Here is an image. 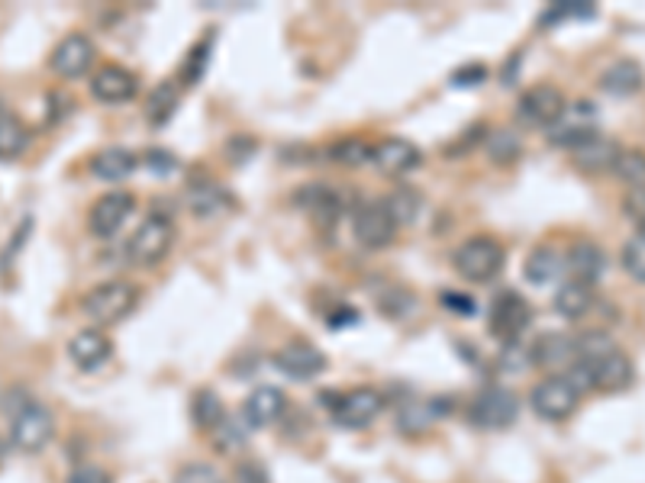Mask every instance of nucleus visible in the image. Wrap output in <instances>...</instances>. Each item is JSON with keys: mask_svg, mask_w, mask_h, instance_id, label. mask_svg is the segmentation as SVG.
Returning a JSON list of instances; mask_svg holds the SVG:
<instances>
[{"mask_svg": "<svg viewBox=\"0 0 645 483\" xmlns=\"http://www.w3.org/2000/svg\"><path fill=\"white\" fill-rule=\"evenodd\" d=\"M468 75L475 78V85H481V78H485V68H481V65H471V68H468ZM461 78H465V75H459V71H456V78H452V81H456V85H471V81H461Z\"/></svg>", "mask_w": 645, "mask_h": 483, "instance_id": "ea45409f", "label": "nucleus"}, {"mask_svg": "<svg viewBox=\"0 0 645 483\" xmlns=\"http://www.w3.org/2000/svg\"><path fill=\"white\" fill-rule=\"evenodd\" d=\"M194 423L201 425V428H219V425L226 423L223 403L211 391H204L194 400Z\"/></svg>", "mask_w": 645, "mask_h": 483, "instance_id": "f704fd0d", "label": "nucleus"}, {"mask_svg": "<svg viewBox=\"0 0 645 483\" xmlns=\"http://www.w3.org/2000/svg\"><path fill=\"white\" fill-rule=\"evenodd\" d=\"M565 274V258L561 252L553 245H539L526 255L522 262V277L532 284V287H553L555 280H561Z\"/></svg>", "mask_w": 645, "mask_h": 483, "instance_id": "5701e85b", "label": "nucleus"}, {"mask_svg": "<svg viewBox=\"0 0 645 483\" xmlns=\"http://www.w3.org/2000/svg\"><path fill=\"white\" fill-rule=\"evenodd\" d=\"M133 213H136V197L129 190H107L104 197L94 200L91 213H88V226L97 239H114L117 233H124Z\"/></svg>", "mask_w": 645, "mask_h": 483, "instance_id": "9d476101", "label": "nucleus"}, {"mask_svg": "<svg viewBox=\"0 0 645 483\" xmlns=\"http://www.w3.org/2000/svg\"><path fill=\"white\" fill-rule=\"evenodd\" d=\"M369 161L381 175H388V178H407V175H413V171L423 165V151H420L417 142H410V139L388 136V139H381V142L371 146Z\"/></svg>", "mask_w": 645, "mask_h": 483, "instance_id": "9b49d317", "label": "nucleus"}, {"mask_svg": "<svg viewBox=\"0 0 645 483\" xmlns=\"http://www.w3.org/2000/svg\"><path fill=\"white\" fill-rule=\"evenodd\" d=\"M284 413H287V396L275 384H258L243 406V420L252 428H272L284 420Z\"/></svg>", "mask_w": 645, "mask_h": 483, "instance_id": "a211bd4d", "label": "nucleus"}, {"mask_svg": "<svg viewBox=\"0 0 645 483\" xmlns=\"http://www.w3.org/2000/svg\"><path fill=\"white\" fill-rule=\"evenodd\" d=\"M565 93L555 85H532L529 91L520 93L517 100V117L526 126H539V129H549L561 114H565Z\"/></svg>", "mask_w": 645, "mask_h": 483, "instance_id": "f8f14e48", "label": "nucleus"}, {"mask_svg": "<svg viewBox=\"0 0 645 483\" xmlns=\"http://www.w3.org/2000/svg\"><path fill=\"white\" fill-rule=\"evenodd\" d=\"M565 272H571L575 280L597 284V280L607 274V252H604L594 239H578L571 248H568Z\"/></svg>", "mask_w": 645, "mask_h": 483, "instance_id": "412c9836", "label": "nucleus"}, {"mask_svg": "<svg viewBox=\"0 0 645 483\" xmlns=\"http://www.w3.org/2000/svg\"><path fill=\"white\" fill-rule=\"evenodd\" d=\"M110 355H114V342L97 326L78 329L68 338V358L75 362L78 371H100L104 364L110 362Z\"/></svg>", "mask_w": 645, "mask_h": 483, "instance_id": "f3484780", "label": "nucleus"}, {"mask_svg": "<svg viewBox=\"0 0 645 483\" xmlns=\"http://www.w3.org/2000/svg\"><path fill=\"white\" fill-rule=\"evenodd\" d=\"M485 149H488V155H491L497 165H504V161L520 158L522 142L514 129H493L491 136H488V146H485Z\"/></svg>", "mask_w": 645, "mask_h": 483, "instance_id": "2f4dec72", "label": "nucleus"}, {"mask_svg": "<svg viewBox=\"0 0 645 483\" xmlns=\"http://www.w3.org/2000/svg\"><path fill=\"white\" fill-rule=\"evenodd\" d=\"M384 207H388V213L394 216L398 229H403V226H413V223L420 219V213H423V197H420L413 187H398L391 197H384Z\"/></svg>", "mask_w": 645, "mask_h": 483, "instance_id": "c85d7f7f", "label": "nucleus"}, {"mask_svg": "<svg viewBox=\"0 0 645 483\" xmlns=\"http://www.w3.org/2000/svg\"><path fill=\"white\" fill-rule=\"evenodd\" d=\"M94 56H97V49H94L91 36H85V32H68L62 42L52 49V56H49V68L65 78V81H75V78H85L88 71H91Z\"/></svg>", "mask_w": 645, "mask_h": 483, "instance_id": "ddd939ff", "label": "nucleus"}, {"mask_svg": "<svg viewBox=\"0 0 645 483\" xmlns=\"http://www.w3.org/2000/svg\"><path fill=\"white\" fill-rule=\"evenodd\" d=\"M619 151H623V146L616 139L604 136V132H594L590 139H584L582 146L571 149V165L584 175H604V171H614Z\"/></svg>", "mask_w": 645, "mask_h": 483, "instance_id": "6ab92c4d", "label": "nucleus"}, {"mask_svg": "<svg viewBox=\"0 0 645 483\" xmlns=\"http://www.w3.org/2000/svg\"><path fill=\"white\" fill-rule=\"evenodd\" d=\"M175 483H226L219 477V471L211 467V464H187L178 471Z\"/></svg>", "mask_w": 645, "mask_h": 483, "instance_id": "4c0bfd02", "label": "nucleus"}, {"mask_svg": "<svg viewBox=\"0 0 645 483\" xmlns=\"http://www.w3.org/2000/svg\"><path fill=\"white\" fill-rule=\"evenodd\" d=\"M529 323H532V306L522 300L517 290L497 294V300L491 306V333L497 338H504L507 345L520 342L522 333L529 329Z\"/></svg>", "mask_w": 645, "mask_h": 483, "instance_id": "2eb2a0df", "label": "nucleus"}, {"mask_svg": "<svg viewBox=\"0 0 645 483\" xmlns=\"http://www.w3.org/2000/svg\"><path fill=\"white\" fill-rule=\"evenodd\" d=\"M468 416H471V423L481 425V428H507V425L517 423V416H520V400H517V393L507 391V387H485L471 400Z\"/></svg>", "mask_w": 645, "mask_h": 483, "instance_id": "1a4fd4ad", "label": "nucleus"}, {"mask_svg": "<svg viewBox=\"0 0 645 483\" xmlns=\"http://www.w3.org/2000/svg\"><path fill=\"white\" fill-rule=\"evenodd\" d=\"M352 233H355V241L365 245L369 252H381L398 239V223L388 213L384 200H362L352 210Z\"/></svg>", "mask_w": 645, "mask_h": 483, "instance_id": "0eeeda50", "label": "nucleus"}, {"mask_svg": "<svg viewBox=\"0 0 645 483\" xmlns=\"http://www.w3.org/2000/svg\"><path fill=\"white\" fill-rule=\"evenodd\" d=\"M594 132H597V110L590 100H578V103L565 107V114L549 126V142L561 146V149H575Z\"/></svg>", "mask_w": 645, "mask_h": 483, "instance_id": "4468645a", "label": "nucleus"}, {"mask_svg": "<svg viewBox=\"0 0 645 483\" xmlns=\"http://www.w3.org/2000/svg\"><path fill=\"white\" fill-rule=\"evenodd\" d=\"M436 420H439V413L430 400H407L398 410V428L403 435H423V432H430Z\"/></svg>", "mask_w": 645, "mask_h": 483, "instance_id": "cd10ccee", "label": "nucleus"}, {"mask_svg": "<svg viewBox=\"0 0 645 483\" xmlns=\"http://www.w3.org/2000/svg\"><path fill=\"white\" fill-rule=\"evenodd\" d=\"M65 483H114V477L100 464H78Z\"/></svg>", "mask_w": 645, "mask_h": 483, "instance_id": "58836bf2", "label": "nucleus"}, {"mask_svg": "<svg viewBox=\"0 0 645 483\" xmlns=\"http://www.w3.org/2000/svg\"><path fill=\"white\" fill-rule=\"evenodd\" d=\"M645 71L639 61L619 59L614 61L604 75H600V91L610 93V97H633V93L643 91Z\"/></svg>", "mask_w": 645, "mask_h": 483, "instance_id": "b1692460", "label": "nucleus"}, {"mask_svg": "<svg viewBox=\"0 0 645 483\" xmlns=\"http://www.w3.org/2000/svg\"><path fill=\"white\" fill-rule=\"evenodd\" d=\"M532 367H555L565 364V371L575 364V338L571 335H543L529 345Z\"/></svg>", "mask_w": 645, "mask_h": 483, "instance_id": "a878e982", "label": "nucleus"}, {"mask_svg": "<svg viewBox=\"0 0 645 483\" xmlns=\"http://www.w3.org/2000/svg\"><path fill=\"white\" fill-rule=\"evenodd\" d=\"M136 165H139V158H136L133 151L114 146V149H100L97 155H94L91 175L107 184H120V181H126L133 171H136Z\"/></svg>", "mask_w": 645, "mask_h": 483, "instance_id": "393cba45", "label": "nucleus"}, {"mask_svg": "<svg viewBox=\"0 0 645 483\" xmlns=\"http://www.w3.org/2000/svg\"><path fill=\"white\" fill-rule=\"evenodd\" d=\"M388 400L378 387H352L333 400V420L342 428H369L381 420Z\"/></svg>", "mask_w": 645, "mask_h": 483, "instance_id": "6e6552de", "label": "nucleus"}, {"mask_svg": "<svg viewBox=\"0 0 645 483\" xmlns=\"http://www.w3.org/2000/svg\"><path fill=\"white\" fill-rule=\"evenodd\" d=\"M175 245V223L165 213H149L126 241V258L136 268H155Z\"/></svg>", "mask_w": 645, "mask_h": 483, "instance_id": "39448f33", "label": "nucleus"}, {"mask_svg": "<svg viewBox=\"0 0 645 483\" xmlns=\"http://www.w3.org/2000/svg\"><path fill=\"white\" fill-rule=\"evenodd\" d=\"M529 406L543 423H565L578 413L582 406V391L575 387V381L568 374H549L543 377L532 393H529Z\"/></svg>", "mask_w": 645, "mask_h": 483, "instance_id": "423d86ee", "label": "nucleus"}, {"mask_svg": "<svg viewBox=\"0 0 645 483\" xmlns=\"http://www.w3.org/2000/svg\"><path fill=\"white\" fill-rule=\"evenodd\" d=\"M623 213H626V219H633L639 226V233H645V187H629L626 190Z\"/></svg>", "mask_w": 645, "mask_h": 483, "instance_id": "e433bc0d", "label": "nucleus"}, {"mask_svg": "<svg viewBox=\"0 0 645 483\" xmlns=\"http://www.w3.org/2000/svg\"><path fill=\"white\" fill-rule=\"evenodd\" d=\"M187 197H190V210L197 216H216L223 210V190L216 184H194Z\"/></svg>", "mask_w": 645, "mask_h": 483, "instance_id": "72a5a7b5", "label": "nucleus"}, {"mask_svg": "<svg viewBox=\"0 0 645 483\" xmlns=\"http://www.w3.org/2000/svg\"><path fill=\"white\" fill-rule=\"evenodd\" d=\"M594 303H597L594 284H584V280H575V277L561 280L558 290H555V313L561 319H568V323H578L584 316H590Z\"/></svg>", "mask_w": 645, "mask_h": 483, "instance_id": "4be33fe9", "label": "nucleus"}, {"mask_svg": "<svg viewBox=\"0 0 645 483\" xmlns=\"http://www.w3.org/2000/svg\"><path fill=\"white\" fill-rule=\"evenodd\" d=\"M275 367L291 381H313L326 371V355L304 338L287 342L275 352Z\"/></svg>", "mask_w": 645, "mask_h": 483, "instance_id": "dca6fc26", "label": "nucleus"}, {"mask_svg": "<svg viewBox=\"0 0 645 483\" xmlns=\"http://www.w3.org/2000/svg\"><path fill=\"white\" fill-rule=\"evenodd\" d=\"M178 100H182L178 85H175V81H162V85L149 93V100H146V117H149V122H155V126H165V122L175 117Z\"/></svg>", "mask_w": 645, "mask_h": 483, "instance_id": "c756f323", "label": "nucleus"}, {"mask_svg": "<svg viewBox=\"0 0 645 483\" xmlns=\"http://www.w3.org/2000/svg\"><path fill=\"white\" fill-rule=\"evenodd\" d=\"M30 146V129L27 122L13 114H0V161H13L20 158Z\"/></svg>", "mask_w": 645, "mask_h": 483, "instance_id": "bb28decb", "label": "nucleus"}, {"mask_svg": "<svg viewBox=\"0 0 645 483\" xmlns=\"http://www.w3.org/2000/svg\"><path fill=\"white\" fill-rule=\"evenodd\" d=\"M56 438V416L46 403L27 400L10 416V445L20 454H42Z\"/></svg>", "mask_w": 645, "mask_h": 483, "instance_id": "20e7f679", "label": "nucleus"}, {"mask_svg": "<svg viewBox=\"0 0 645 483\" xmlns=\"http://www.w3.org/2000/svg\"><path fill=\"white\" fill-rule=\"evenodd\" d=\"M614 175L626 187H645V151L643 149H623L614 165Z\"/></svg>", "mask_w": 645, "mask_h": 483, "instance_id": "7c9ffc66", "label": "nucleus"}, {"mask_svg": "<svg viewBox=\"0 0 645 483\" xmlns=\"http://www.w3.org/2000/svg\"><path fill=\"white\" fill-rule=\"evenodd\" d=\"M619 262H623V272L629 274L636 284H645V233L629 236L623 252H619Z\"/></svg>", "mask_w": 645, "mask_h": 483, "instance_id": "473e14b6", "label": "nucleus"}, {"mask_svg": "<svg viewBox=\"0 0 645 483\" xmlns=\"http://www.w3.org/2000/svg\"><path fill=\"white\" fill-rule=\"evenodd\" d=\"M136 306H139V287L133 280H124V277L104 280L81 297V313L91 319L97 329L124 323L136 313Z\"/></svg>", "mask_w": 645, "mask_h": 483, "instance_id": "f03ea898", "label": "nucleus"}, {"mask_svg": "<svg viewBox=\"0 0 645 483\" xmlns=\"http://www.w3.org/2000/svg\"><path fill=\"white\" fill-rule=\"evenodd\" d=\"M558 374H568L582 393H623L636 381L633 358H629L623 348H614V352H607V355H600V358H594V362H575L568 371H558Z\"/></svg>", "mask_w": 645, "mask_h": 483, "instance_id": "f257e3e1", "label": "nucleus"}, {"mask_svg": "<svg viewBox=\"0 0 645 483\" xmlns=\"http://www.w3.org/2000/svg\"><path fill=\"white\" fill-rule=\"evenodd\" d=\"M371 158V146H365L362 139H345V142H339L336 149H333V161L339 165H362V161H369Z\"/></svg>", "mask_w": 645, "mask_h": 483, "instance_id": "c9c22d12", "label": "nucleus"}, {"mask_svg": "<svg viewBox=\"0 0 645 483\" xmlns=\"http://www.w3.org/2000/svg\"><path fill=\"white\" fill-rule=\"evenodd\" d=\"M139 91L136 75L124 68V65H104L100 71H94L91 93L100 103H126Z\"/></svg>", "mask_w": 645, "mask_h": 483, "instance_id": "aec40b11", "label": "nucleus"}, {"mask_svg": "<svg viewBox=\"0 0 645 483\" xmlns=\"http://www.w3.org/2000/svg\"><path fill=\"white\" fill-rule=\"evenodd\" d=\"M507 265V248L493 236H471L452 252V268L468 284H488Z\"/></svg>", "mask_w": 645, "mask_h": 483, "instance_id": "7ed1b4c3", "label": "nucleus"}]
</instances>
